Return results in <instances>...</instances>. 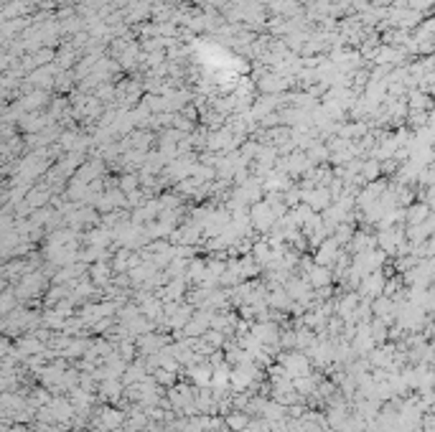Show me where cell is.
<instances>
[{"label": "cell", "mask_w": 435, "mask_h": 432, "mask_svg": "<svg viewBox=\"0 0 435 432\" xmlns=\"http://www.w3.org/2000/svg\"><path fill=\"white\" fill-rule=\"evenodd\" d=\"M323 282H328V272L323 270V267H318V270L313 272V285H323Z\"/></svg>", "instance_id": "7a4b0ae2"}, {"label": "cell", "mask_w": 435, "mask_h": 432, "mask_svg": "<svg viewBox=\"0 0 435 432\" xmlns=\"http://www.w3.org/2000/svg\"><path fill=\"white\" fill-rule=\"evenodd\" d=\"M229 425L234 430H242V427H247V417H242V415H232L229 417Z\"/></svg>", "instance_id": "6da1fadb"}]
</instances>
